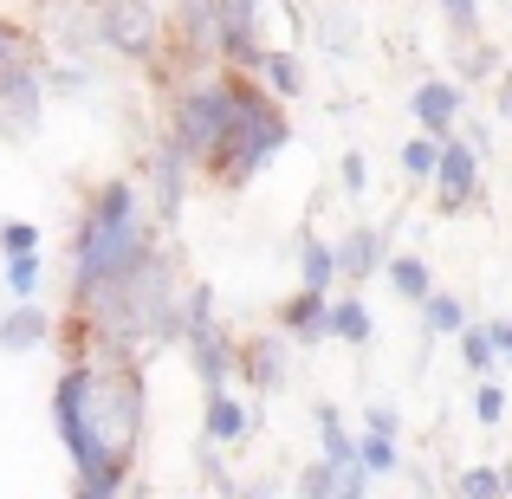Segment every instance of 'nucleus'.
Segmentation results:
<instances>
[{
    "mask_svg": "<svg viewBox=\"0 0 512 499\" xmlns=\"http://www.w3.org/2000/svg\"><path fill=\"white\" fill-rule=\"evenodd\" d=\"M39 247V227L33 221H0V253H26Z\"/></svg>",
    "mask_w": 512,
    "mask_h": 499,
    "instance_id": "nucleus-32",
    "label": "nucleus"
},
{
    "mask_svg": "<svg viewBox=\"0 0 512 499\" xmlns=\"http://www.w3.org/2000/svg\"><path fill=\"white\" fill-rule=\"evenodd\" d=\"M299 279H305V286H318V292H331V286L344 279V273H338V247L305 234V247H299Z\"/></svg>",
    "mask_w": 512,
    "mask_h": 499,
    "instance_id": "nucleus-21",
    "label": "nucleus"
},
{
    "mask_svg": "<svg viewBox=\"0 0 512 499\" xmlns=\"http://www.w3.org/2000/svg\"><path fill=\"white\" fill-rule=\"evenodd\" d=\"M454 493H467V499H500L506 493V467H467V474H454Z\"/></svg>",
    "mask_w": 512,
    "mask_h": 499,
    "instance_id": "nucleus-29",
    "label": "nucleus"
},
{
    "mask_svg": "<svg viewBox=\"0 0 512 499\" xmlns=\"http://www.w3.org/2000/svg\"><path fill=\"white\" fill-rule=\"evenodd\" d=\"M150 247V221H143V195L130 175L98 182L91 208L78 214V247H72V305H85L111 273H124L137 253Z\"/></svg>",
    "mask_w": 512,
    "mask_h": 499,
    "instance_id": "nucleus-3",
    "label": "nucleus"
},
{
    "mask_svg": "<svg viewBox=\"0 0 512 499\" xmlns=\"http://www.w3.org/2000/svg\"><path fill=\"white\" fill-rule=\"evenodd\" d=\"M46 65H33L26 52L0 59V130L7 137H33L46 124Z\"/></svg>",
    "mask_w": 512,
    "mask_h": 499,
    "instance_id": "nucleus-7",
    "label": "nucleus"
},
{
    "mask_svg": "<svg viewBox=\"0 0 512 499\" xmlns=\"http://www.w3.org/2000/svg\"><path fill=\"white\" fill-rule=\"evenodd\" d=\"M461 78H422V85L409 91V117L428 130V137H454V124H461Z\"/></svg>",
    "mask_w": 512,
    "mask_h": 499,
    "instance_id": "nucleus-11",
    "label": "nucleus"
},
{
    "mask_svg": "<svg viewBox=\"0 0 512 499\" xmlns=\"http://www.w3.org/2000/svg\"><path fill=\"white\" fill-rule=\"evenodd\" d=\"M383 273H389V292H396L402 305H422L428 292H435V266H428L422 253H389Z\"/></svg>",
    "mask_w": 512,
    "mask_h": 499,
    "instance_id": "nucleus-17",
    "label": "nucleus"
},
{
    "mask_svg": "<svg viewBox=\"0 0 512 499\" xmlns=\"http://www.w3.org/2000/svg\"><path fill=\"white\" fill-rule=\"evenodd\" d=\"M506 493H512V461H506Z\"/></svg>",
    "mask_w": 512,
    "mask_h": 499,
    "instance_id": "nucleus-40",
    "label": "nucleus"
},
{
    "mask_svg": "<svg viewBox=\"0 0 512 499\" xmlns=\"http://www.w3.org/2000/svg\"><path fill=\"white\" fill-rule=\"evenodd\" d=\"M461 363H467V376H493V370H500V350H493V331H487V325H474V318L461 325Z\"/></svg>",
    "mask_w": 512,
    "mask_h": 499,
    "instance_id": "nucleus-24",
    "label": "nucleus"
},
{
    "mask_svg": "<svg viewBox=\"0 0 512 499\" xmlns=\"http://www.w3.org/2000/svg\"><path fill=\"white\" fill-rule=\"evenodd\" d=\"M201 163L182 150L175 137H163L156 143V221L163 227H175L182 221V208H188V175H195Z\"/></svg>",
    "mask_w": 512,
    "mask_h": 499,
    "instance_id": "nucleus-10",
    "label": "nucleus"
},
{
    "mask_svg": "<svg viewBox=\"0 0 512 499\" xmlns=\"http://www.w3.org/2000/svg\"><path fill=\"white\" fill-rule=\"evenodd\" d=\"M331 337H344V344H370L376 337V318H370V305L363 299H331Z\"/></svg>",
    "mask_w": 512,
    "mask_h": 499,
    "instance_id": "nucleus-22",
    "label": "nucleus"
},
{
    "mask_svg": "<svg viewBox=\"0 0 512 499\" xmlns=\"http://www.w3.org/2000/svg\"><path fill=\"white\" fill-rule=\"evenodd\" d=\"M201 493H240V480L221 467V441H201Z\"/></svg>",
    "mask_w": 512,
    "mask_h": 499,
    "instance_id": "nucleus-30",
    "label": "nucleus"
},
{
    "mask_svg": "<svg viewBox=\"0 0 512 499\" xmlns=\"http://www.w3.org/2000/svg\"><path fill=\"white\" fill-rule=\"evenodd\" d=\"M247 428H253V415L240 409L227 389H208V441H221V448H227V441H240Z\"/></svg>",
    "mask_w": 512,
    "mask_h": 499,
    "instance_id": "nucleus-18",
    "label": "nucleus"
},
{
    "mask_svg": "<svg viewBox=\"0 0 512 499\" xmlns=\"http://www.w3.org/2000/svg\"><path fill=\"white\" fill-rule=\"evenodd\" d=\"M338 182H344V195H350V201H357V195H363V188H370V163H363V156H357V150H350V156H344V163H338Z\"/></svg>",
    "mask_w": 512,
    "mask_h": 499,
    "instance_id": "nucleus-33",
    "label": "nucleus"
},
{
    "mask_svg": "<svg viewBox=\"0 0 512 499\" xmlns=\"http://www.w3.org/2000/svg\"><path fill=\"white\" fill-rule=\"evenodd\" d=\"M357 461L370 467L376 480H383V474H396V467H402V448H396V435H383V428H363V435H357Z\"/></svg>",
    "mask_w": 512,
    "mask_h": 499,
    "instance_id": "nucleus-25",
    "label": "nucleus"
},
{
    "mask_svg": "<svg viewBox=\"0 0 512 499\" xmlns=\"http://www.w3.org/2000/svg\"><path fill=\"white\" fill-rule=\"evenodd\" d=\"M266 39H260V0H221V59L234 72H260L266 65Z\"/></svg>",
    "mask_w": 512,
    "mask_h": 499,
    "instance_id": "nucleus-9",
    "label": "nucleus"
},
{
    "mask_svg": "<svg viewBox=\"0 0 512 499\" xmlns=\"http://www.w3.org/2000/svg\"><path fill=\"white\" fill-rule=\"evenodd\" d=\"M363 428H383V435H402V415L389 409V402H376V409L363 415Z\"/></svg>",
    "mask_w": 512,
    "mask_h": 499,
    "instance_id": "nucleus-36",
    "label": "nucleus"
},
{
    "mask_svg": "<svg viewBox=\"0 0 512 499\" xmlns=\"http://www.w3.org/2000/svg\"><path fill=\"white\" fill-rule=\"evenodd\" d=\"M260 85L273 91V98H299V91H305V65H299V52L273 46V52H266V65H260Z\"/></svg>",
    "mask_w": 512,
    "mask_h": 499,
    "instance_id": "nucleus-20",
    "label": "nucleus"
},
{
    "mask_svg": "<svg viewBox=\"0 0 512 499\" xmlns=\"http://www.w3.org/2000/svg\"><path fill=\"white\" fill-rule=\"evenodd\" d=\"M493 331V350H500V363H512V318H487Z\"/></svg>",
    "mask_w": 512,
    "mask_h": 499,
    "instance_id": "nucleus-37",
    "label": "nucleus"
},
{
    "mask_svg": "<svg viewBox=\"0 0 512 499\" xmlns=\"http://www.w3.org/2000/svg\"><path fill=\"white\" fill-rule=\"evenodd\" d=\"M435 169H441V137L415 130V137L402 143V175H409V182H435Z\"/></svg>",
    "mask_w": 512,
    "mask_h": 499,
    "instance_id": "nucleus-26",
    "label": "nucleus"
},
{
    "mask_svg": "<svg viewBox=\"0 0 512 499\" xmlns=\"http://www.w3.org/2000/svg\"><path fill=\"white\" fill-rule=\"evenodd\" d=\"M415 312H422V331H428V337H461V325H467V305L454 299V292H441V286L428 292Z\"/></svg>",
    "mask_w": 512,
    "mask_h": 499,
    "instance_id": "nucleus-19",
    "label": "nucleus"
},
{
    "mask_svg": "<svg viewBox=\"0 0 512 499\" xmlns=\"http://www.w3.org/2000/svg\"><path fill=\"white\" fill-rule=\"evenodd\" d=\"M46 337H52V312H39L33 299H20L0 318V350H13V357H20V350H39Z\"/></svg>",
    "mask_w": 512,
    "mask_h": 499,
    "instance_id": "nucleus-16",
    "label": "nucleus"
},
{
    "mask_svg": "<svg viewBox=\"0 0 512 499\" xmlns=\"http://www.w3.org/2000/svg\"><path fill=\"white\" fill-rule=\"evenodd\" d=\"M279 331H286L292 344H325L331 337V292L299 286V299L279 305Z\"/></svg>",
    "mask_w": 512,
    "mask_h": 499,
    "instance_id": "nucleus-14",
    "label": "nucleus"
},
{
    "mask_svg": "<svg viewBox=\"0 0 512 499\" xmlns=\"http://www.w3.org/2000/svg\"><path fill=\"white\" fill-rule=\"evenodd\" d=\"M474 422H480V428L506 422V389L493 383V376H480V389H474Z\"/></svg>",
    "mask_w": 512,
    "mask_h": 499,
    "instance_id": "nucleus-31",
    "label": "nucleus"
},
{
    "mask_svg": "<svg viewBox=\"0 0 512 499\" xmlns=\"http://www.w3.org/2000/svg\"><path fill=\"white\" fill-rule=\"evenodd\" d=\"M91 20H98V46L117 59H156L163 46V13L156 0H91Z\"/></svg>",
    "mask_w": 512,
    "mask_h": 499,
    "instance_id": "nucleus-6",
    "label": "nucleus"
},
{
    "mask_svg": "<svg viewBox=\"0 0 512 499\" xmlns=\"http://www.w3.org/2000/svg\"><path fill=\"white\" fill-rule=\"evenodd\" d=\"M389 260V227H350L338 240V273L344 279H370Z\"/></svg>",
    "mask_w": 512,
    "mask_h": 499,
    "instance_id": "nucleus-15",
    "label": "nucleus"
},
{
    "mask_svg": "<svg viewBox=\"0 0 512 499\" xmlns=\"http://www.w3.org/2000/svg\"><path fill=\"white\" fill-rule=\"evenodd\" d=\"M78 325H85L98 344L130 350L137 357L143 344H182V279H175V253L150 247L111 273L85 305H78Z\"/></svg>",
    "mask_w": 512,
    "mask_h": 499,
    "instance_id": "nucleus-2",
    "label": "nucleus"
},
{
    "mask_svg": "<svg viewBox=\"0 0 512 499\" xmlns=\"http://www.w3.org/2000/svg\"><path fill=\"white\" fill-rule=\"evenodd\" d=\"M39 279H46V260H39V247L7 253V292H13V299H33Z\"/></svg>",
    "mask_w": 512,
    "mask_h": 499,
    "instance_id": "nucleus-27",
    "label": "nucleus"
},
{
    "mask_svg": "<svg viewBox=\"0 0 512 499\" xmlns=\"http://www.w3.org/2000/svg\"><path fill=\"white\" fill-rule=\"evenodd\" d=\"M143 415H150V376L130 350H111V363H65L52 389V428L72 454V487L85 499H117L130 487Z\"/></svg>",
    "mask_w": 512,
    "mask_h": 499,
    "instance_id": "nucleus-1",
    "label": "nucleus"
},
{
    "mask_svg": "<svg viewBox=\"0 0 512 499\" xmlns=\"http://www.w3.org/2000/svg\"><path fill=\"white\" fill-rule=\"evenodd\" d=\"M312 422H318V441H325V454H331V461H338V467L357 461V435L344 428V415L331 409V402H318V409H312Z\"/></svg>",
    "mask_w": 512,
    "mask_h": 499,
    "instance_id": "nucleus-23",
    "label": "nucleus"
},
{
    "mask_svg": "<svg viewBox=\"0 0 512 499\" xmlns=\"http://www.w3.org/2000/svg\"><path fill=\"white\" fill-rule=\"evenodd\" d=\"M0 59H13V26L0 20Z\"/></svg>",
    "mask_w": 512,
    "mask_h": 499,
    "instance_id": "nucleus-38",
    "label": "nucleus"
},
{
    "mask_svg": "<svg viewBox=\"0 0 512 499\" xmlns=\"http://www.w3.org/2000/svg\"><path fill=\"white\" fill-rule=\"evenodd\" d=\"M338 474H344V467L331 461V454H318V461L305 467L299 480H292V493H305V499H331V493H338Z\"/></svg>",
    "mask_w": 512,
    "mask_h": 499,
    "instance_id": "nucleus-28",
    "label": "nucleus"
},
{
    "mask_svg": "<svg viewBox=\"0 0 512 499\" xmlns=\"http://www.w3.org/2000/svg\"><path fill=\"white\" fill-rule=\"evenodd\" d=\"M240 370H247V383L260 389V396L286 389V383H292V337H286V331L247 337V350H240Z\"/></svg>",
    "mask_w": 512,
    "mask_h": 499,
    "instance_id": "nucleus-12",
    "label": "nucleus"
},
{
    "mask_svg": "<svg viewBox=\"0 0 512 499\" xmlns=\"http://www.w3.org/2000/svg\"><path fill=\"white\" fill-rule=\"evenodd\" d=\"M253 78H260V72H253ZM253 78H240V111H234V130H227V137L214 143V156L201 163L221 188H247L253 175H260V169H266V163H273V156L292 143L286 98H273V91L253 85Z\"/></svg>",
    "mask_w": 512,
    "mask_h": 499,
    "instance_id": "nucleus-4",
    "label": "nucleus"
},
{
    "mask_svg": "<svg viewBox=\"0 0 512 499\" xmlns=\"http://www.w3.org/2000/svg\"><path fill=\"white\" fill-rule=\"evenodd\" d=\"M474 195H480V150H474V137H441V169H435L441 214H467Z\"/></svg>",
    "mask_w": 512,
    "mask_h": 499,
    "instance_id": "nucleus-8",
    "label": "nucleus"
},
{
    "mask_svg": "<svg viewBox=\"0 0 512 499\" xmlns=\"http://www.w3.org/2000/svg\"><path fill=\"white\" fill-rule=\"evenodd\" d=\"M493 65H500V52H493V46H474V52H461V78H487Z\"/></svg>",
    "mask_w": 512,
    "mask_h": 499,
    "instance_id": "nucleus-35",
    "label": "nucleus"
},
{
    "mask_svg": "<svg viewBox=\"0 0 512 499\" xmlns=\"http://www.w3.org/2000/svg\"><path fill=\"white\" fill-rule=\"evenodd\" d=\"M234 111H240V72L195 78V85H182V91H175V104H169V137L182 143L195 163H208L214 143L234 130Z\"/></svg>",
    "mask_w": 512,
    "mask_h": 499,
    "instance_id": "nucleus-5",
    "label": "nucleus"
},
{
    "mask_svg": "<svg viewBox=\"0 0 512 499\" xmlns=\"http://www.w3.org/2000/svg\"><path fill=\"white\" fill-rule=\"evenodd\" d=\"M435 7L454 20V33H480V0H435Z\"/></svg>",
    "mask_w": 512,
    "mask_h": 499,
    "instance_id": "nucleus-34",
    "label": "nucleus"
},
{
    "mask_svg": "<svg viewBox=\"0 0 512 499\" xmlns=\"http://www.w3.org/2000/svg\"><path fill=\"white\" fill-rule=\"evenodd\" d=\"M500 117H506V124H512V78H506V85H500Z\"/></svg>",
    "mask_w": 512,
    "mask_h": 499,
    "instance_id": "nucleus-39",
    "label": "nucleus"
},
{
    "mask_svg": "<svg viewBox=\"0 0 512 499\" xmlns=\"http://www.w3.org/2000/svg\"><path fill=\"white\" fill-rule=\"evenodd\" d=\"M175 33H182V59L208 65L221 52V0H182L175 7Z\"/></svg>",
    "mask_w": 512,
    "mask_h": 499,
    "instance_id": "nucleus-13",
    "label": "nucleus"
},
{
    "mask_svg": "<svg viewBox=\"0 0 512 499\" xmlns=\"http://www.w3.org/2000/svg\"><path fill=\"white\" fill-rule=\"evenodd\" d=\"M260 7H286V0H260Z\"/></svg>",
    "mask_w": 512,
    "mask_h": 499,
    "instance_id": "nucleus-41",
    "label": "nucleus"
}]
</instances>
